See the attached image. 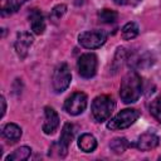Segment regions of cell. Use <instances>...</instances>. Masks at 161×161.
Here are the masks:
<instances>
[{
	"label": "cell",
	"instance_id": "22",
	"mask_svg": "<svg viewBox=\"0 0 161 161\" xmlns=\"http://www.w3.org/2000/svg\"><path fill=\"white\" fill-rule=\"evenodd\" d=\"M113 1L117 5H131V6H135V5L140 4L142 0H113Z\"/></svg>",
	"mask_w": 161,
	"mask_h": 161
},
{
	"label": "cell",
	"instance_id": "17",
	"mask_svg": "<svg viewBox=\"0 0 161 161\" xmlns=\"http://www.w3.org/2000/svg\"><path fill=\"white\" fill-rule=\"evenodd\" d=\"M130 146H131V143H130L125 137H116V138H113V140L111 141V143H109V148H111L114 153H117V155L125 152Z\"/></svg>",
	"mask_w": 161,
	"mask_h": 161
},
{
	"label": "cell",
	"instance_id": "14",
	"mask_svg": "<svg viewBox=\"0 0 161 161\" xmlns=\"http://www.w3.org/2000/svg\"><path fill=\"white\" fill-rule=\"evenodd\" d=\"M78 147L83 152H93L97 147V140L91 133H83L78 140Z\"/></svg>",
	"mask_w": 161,
	"mask_h": 161
},
{
	"label": "cell",
	"instance_id": "21",
	"mask_svg": "<svg viewBox=\"0 0 161 161\" xmlns=\"http://www.w3.org/2000/svg\"><path fill=\"white\" fill-rule=\"evenodd\" d=\"M150 112L151 114L161 123V96L155 98L150 104Z\"/></svg>",
	"mask_w": 161,
	"mask_h": 161
},
{
	"label": "cell",
	"instance_id": "2",
	"mask_svg": "<svg viewBox=\"0 0 161 161\" xmlns=\"http://www.w3.org/2000/svg\"><path fill=\"white\" fill-rule=\"evenodd\" d=\"M114 107H116V103L112 97H109L107 94H101V96L96 97L92 102V107H91L92 116L97 122L102 123L109 118Z\"/></svg>",
	"mask_w": 161,
	"mask_h": 161
},
{
	"label": "cell",
	"instance_id": "20",
	"mask_svg": "<svg viewBox=\"0 0 161 161\" xmlns=\"http://www.w3.org/2000/svg\"><path fill=\"white\" fill-rule=\"evenodd\" d=\"M65 11H67V5H64V4H58V5H55V6L52 9V11H50V20H52L53 23H57L58 20L62 19V16L65 14Z\"/></svg>",
	"mask_w": 161,
	"mask_h": 161
},
{
	"label": "cell",
	"instance_id": "8",
	"mask_svg": "<svg viewBox=\"0 0 161 161\" xmlns=\"http://www.w3.org/2000/svg\"><path fill=\"white\" fill-rule=\"evenodd\" d=\"M33 42H34V38L29 31H19L16 34L14 47H15V52L20 59H24L28 55L29 48L31 47Z\"/></svg>",
	"mask_w": 161,
	"mask_h": 161
},
{
	"label": "cell",
	"instance_id": "16",
	"mask_svg": "<svg viewBox=\"0 0 161 161\" xmlns=\"http://www.w3.org/2000/svg\"><path fill=\"white\" fill-rule=\"evenodd\" d=\"M138 25L133 21H130L127 24L123 25L122 28V31H121V35H122V39L123 40H131L133 38H136L138 35Z\"/></svg>",
	"mask_w": 161,
	"mask_h": 161
},
{
	"label": "cell",
	"instance_id": "7",
	"mask_svg": "<svg viewBox=\"0 0 161 161\" xmlns=\"http://www.w3.org/2000/svg\"><path fill=\"white\" fill-rule=\"evenodd\" d=\"M64 111L72 116H78L87 108V94L83 92L72 93L64 102Z\"/></svg>",
	"mask_w": 161,
	"mask_h": 161
},
{
	"label": "cell",
	"instance_id": "3",
	"mask_svg": "<svg viewBox=\"0 0 161 161\" xmlns=\"http://www.w3.org/2000/svg\"><path fill=\"white\" fill-rule=\"evenodd\" d=\"M140 117V112L135 108H126L122 109L121 112H118L114 117H112L108 123H107V128L112 130V131H117V130H125L128 128L130 126H132Z\"/></svg>",
	"mask_w": 161,
	"mask_h": 161
},
{
	"label": "cell",
	"instance_id": "18",
	"mask_svg": "<svg viewBox=\"0 0 161 161\" xmlns=\"http://www.w3.org/2000/svg\"><path fill=\"white\" fill-rule=\"evenodd\" d=\"M26 1L28 0H5L3 9H1L3 15H8V14H13V13L18 11L19 8Z\"/></svg>",
	"mask_w": 161,
	"mask_h": 161
},
{
	"label": "cell",
	"instance_id": "12",
	"mask_svg": "<svg viewBox=\"0 0 161 161\" xmlns=\"http://www.w3.org/2000/svg\"><path fill=\"white\" fill-rule=\"evenodd\" d=\"M73 137H74V127H73L72 123L67 122V123L63 126V130H62V133H60V138H59V141H58V143H59V146H60V148H62L64 156H65L67 152H68V147H69V145L72 143Z\"/></svg>",
	"mask_w": 161,
	"mask_h": 161
},
{
	"label": "cell",
	"instance_id": "13",
	"mask_svg": "<svg viewBox=\"0 0 161 161\" xmlns=\"http://www.w3.org/2000/svg\"><path fill=\"white\" fill-rule=\"evenodd\" d=\"M1 133H3V136H4L6 140H9L10 142H16V141L21 137L23 131H21L20 126H18L16 123H6V125L3 127Z\"/></svg>",
	"mask_w": 161,
	"mask_h": 161
},
{
	"label": "cell",
	"instance_id": "24",
	"mask_svg": "<svg viewBox=\"0 0 161 161\" xmlns=\"http://www.w3.org/2000/svg\"><path fill=\"white\" fill-rule=\"evenodd\" d=\"M73 1H74V4H75L77 6H79V5L83 4V0H73Z\"/></svg>",
	"mask_w": 161,
	"mask_h": 161
},
{
	"label": "cell",
	"instance_id": "5",
	"mask_svg": "<svg viewBox=\"0 0 161 161\" xmlns=\"http://www.w3.org/2000/svg\"><path fill=\"white\" fill-rule=\"evenodd\" d=\"M107 40V33L104 30H88L78 35V43L86 49H97L102 47Z\"/></svg>",
	"mask_w": 161,
	"mask_h": 161
},
{
	"label": "cell",
	"instance_id": "6",
	"mask_svg": "<svg viewBox=\"0 0 161 161\" xmlns=\"http://www.w3.org/2000/svg\"><path fill=\"white\" fill-rule=\"evenodd\" d=\"M97 55L94 53H84L78 58L77 62V70L78 74L82 78L89 79L92 77H94L96 72H97Z\"/></svg>",
	"mask_w": 161,
	"mask_h": 161
},
{
	"label": "cell",
	"instance_id": "9",
	"mask_svg": "<svg viewBox=\"0 0 161 161\" xmlns=\"http://www.w3.org/2000/svg\"><path fill=\"white\" fill-rule=\"evenodd\" d=\"M59 126V116L54 111L53 107H45L44 108V123H43V131L45 135H52L57 131Z\"/></svg>",
	"mask_w": 161,
	"mask_h": 161
},
{
	"label": "cell",
	"instance_id": "11",
	"mask_svg": "<svg viewBox=\"0 0 161 161\" xmlns=\"http://www.w3.org/2000/svg\"><path fill=\"white\" fill-rule=\"evenodd\" d=\"M29 21H30V28L34 34L40 35L45 30V19L43 13L39 9H31L29 11Z\"/></svg>",
	"mask_w": 161,
	"mask_h": 161
},
{
	"label": "cell",
	"instance_id": "10",
	"mask_svg": "<svg viewBox=\"0 0 161 161\" xmlns=\"http://www.w3.org/2000/svg\"><path fill=\"white\" fill-rule=\"evenodd\" d=\"M160 143V138L153 132H145L141 136H138L137 141L135 142V146L140 151H150L157 147Z\"/></svg>",
	"mask_w": 161,
	"mask_h": 161
},
{
	"label": "cell",
	"instance_id": "23",
	"mask_svg": "<svg viewBox=\"0 0 161 161\" xmlns=\"http://www.w3.org/2000/svg\"><path fill=\"white\" fill-rule=\"evenodd\" d=\"M0 103H1V117H4V114L6 112V101H5L4 96L0 97Z\"/></svg>",
	"mask_w": 161,
	"mask_h": 161
},
{
	"label": "cell",
	"instance_id": "15",
	"mask_svg": "<svg viewBox=\"0 0 161 161\" xmlns=\"http://www.w3.org/2000/svg\"><path fill=\"white\" fill-rule=\"evenodd\" d=\"M31 153V148L28 146H21L19 148H16L13 153H10L9 156L5 157L6 161H24L26 160Z\"/></svg>",
	"mask_w": 161,
	"mask_h": 161
},
{
	"label": "cell",
	"instance_id": "4",
	"mask_svg": "<svg viewBox=\"0 0 161 161\" xmlns=\"http://www.w3.org/2000/svg\"><path fill=\"white\" fill-rule=\"evenodd\" d=\"M72 74L67 63H60L53 72L52 87L55 93H63L70 84Z\"/></svg>",
	"mask_w": 161,
	"mask_h": 161
},
{
	"label": "cell",
	"instance_id": "1",
	"mask_svg": "<svg viewBox=\"0 0 161 161\" xmlns=\"http://www.w3.org/2000/svg\"><path fill=\"white\" fill-rule=\"evenodd\" d=\"M141 94H142V79L137 72L131 70L123 77L121 82L119 97L125 103L130 104L138 101Z\"/></svg>",
	"mask_w": 161,
	"mask_h": 161
},
{
	"label": "cell",
	"instance_id": "19",
	"mask_svg": "<svg viewBox=\"0 0 161 161\" xmlns=\"http://www.w3.org/2000/svg\"><path fill=\"white\" fill-rule=\"evenodd\" d=\"M97 15H98L99 21L106 23V24H112V23H114V21L118 19L117 11L111 10V9H102V10L98 11Z\"/></svg>",
	"mask_w": 161,
	"mask_h": 161
}]
</instances>
